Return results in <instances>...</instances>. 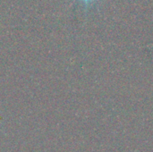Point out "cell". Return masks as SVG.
Instances as JSON below:
<instances>
[{"mask_svg": "<svg viewBox=\"0 0 153 152\" xmlns=\"http://www.w3.org/2000/svg\"><path fill=\"white\" fill-rule=\"evenodd\" d=\"M82 2H83L86 5H88V4H91V3H93V2H95L96 0H81Z\"/></svg>", "mask_w": 153, "mask_h": 152, "instance_id": "1", "label": "cell"}]
</instances>
